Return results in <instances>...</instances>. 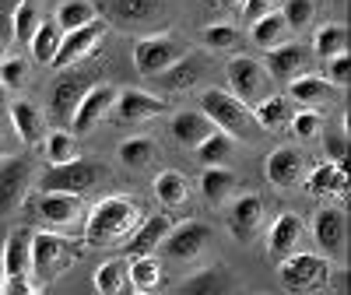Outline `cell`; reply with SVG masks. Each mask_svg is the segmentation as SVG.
I'll return each mask as SVG.
<instances>
[{"instance_id": "obj_1", "label": "cell", "mask_w": 351, "mask_h": 295, "mask_svg": "<svg viewBox=\"0 0 351 295\" xmlns=\"http://www.w3.org/2000/svg\"><path fill=\"white\" fill-rule=\"evenodd\" d=\"M137 225H141V211L127 193L102 197L95 208L88 211L84 243L88 246H112V243H120L127 232H134Z\"/></svg>"}, {"instance_id": "obj_2", "label": "cell", "mask_w": 351, "mask_h": 295, "mask_svg": "<svg viewBox=\"0 0 351 295\" xmlns=\"http://www.w3.org/2000/svg\"><path fill=\"white\" fill-rule=\"evenodd\" d=\"M106 176L99 158H74L64 165H46V172L39 176V190L43 193H67V197H81L88 193L99 180Z\"/></svg>"}, {"instance_id": "obj_3", "label": "cell", "mask_w": 351, "mask_h": 295, "mask_svg": "<svg viewBox=\"0 0 351 295\" xmlns=\"http://www.w3.org/2000/svg\"><path fill=\"white\" fill-rule=\"evenodd\" d=\"M77 243L60 232H32V253H28V274L39 281H53L74 260Z\"/></svg>"}, {"instance_id": "obj_4", "label": "cell", "mask_w": 351, "mask_h": 295, "mask_svg": "<svg viewBox=\"0 0 351 295\" xmlns=\"http://www.w3.org/2000/svg\"><path fill=\"white\" fill-rule=\"evenodd\" d=\"M200 116L208 120L211 127H218L221 134H236V137H243L246 134V127H250V109H246V102H239L236 95L228 92V88H204L200 92Z\"/></svg>"}, {"instance_id": "obj_5", "label": "cell", "mask_w": 351, "mask_h": 295, "mask_svg": "<svg viewBox=\"0 0 351 295\" xmlns=\"http://www.w3.org/2000/svg\"><path fill=\"white\" fill-rule=\"evenodd\" d=\"M190 49L180 36H144L134 43V67L144 78H158L165 74L176 60H183Z\"/></svg>"}, {"instance_id": "obj_6", "label": "cell", "mask_w": 351, "mask_h": 295, "mask_svg": "<svg viewBox=\"0 0 351 295\" xmlns=\"http://www.w3.org/2000/svg\"><path fill=\"white\" fill-rule=\"evenodd\" d=\"M330 260L319 257V253H291L281 260L278 278L288 292H316V288H327L330 281Z\"/></svg>"}, {"instance_id": "obj_7", "label": "cell", "mask_w": 351, "mask_h": 295, "mask_svg": "<svg viewBox=\"0 0 351 295\" xmlns=\"http://www.w3.org/2000/svg\"><path fill=\"white\" fill-rule=\"evenodd\" d=\"M106 32H109V21H106V18H95V21H88V25L74 28V32H64L60 49H56V56H53V64H49V67H56V71H71L74 64L88 60L92 53H99Z\"/></svg>"}, {"instance_id": "obj_8", "label": "cell", "mask_w": 351, "mask_h": 295, "mask_svg": "<svg viewBox=\"0 0 351 295\" xmlns=\"http://www.w3.org/2000/svg\"><path fill=\"white\" fill-rule=\"evenodd\" d=\"M32 183V158L28 155H8L0 158V215L14 211Z\"/></svg>"}, {"instance_id": "obj_9", "label": "cell", "mask_w": 351, "mask_h": 295, "mask_svg": "<svg viewBox=\"0 0 351 295\" xmlns=\"http://www.w3.org/2000/svg\"><path fill=\"white\" fill-rule=\"evenodd\" d=\"M208 246H211V228L204 225V222H197V218H190L183 225H172V232L165 235V243H162L165 257L169 260H180V263L197 260Z\"/></svg>"}, {"instance_id": "obj_10", "label": "cell", "mask_w": 351, "mask_h": 295, "mask_svg": "<svg viewBox=\"0 0 351 295\" xmlns=\"http://www.w3.org/2000/svg\"><path fill=\"white\" fill-rule=\"evenodd\" d=\"M313 64V53L302 43H281L274 49H263V71L274 81H295L306 74V67Z\"/></svg>"}, {"instance_id": "obj_11", "label": "cell", "mask_w": 351, "mask_h": 295, "mask_svg": "<svg viewBox=\"0 0 351 295\" xmlns=\"http://www.w3.org/2000/svg\"><path fill=\"white\" fill-rule=\"evenodd\" d=\"M112 102H116V88L112 84H92L84 92V99L77 102L74 116H71V134L74 137L92 134V127H99L106 116L112 113Z\"/></svg>"}, {"instance_id": "obj_12", "label": "cell", "mask_w": 351, "mask_h": 295, "mask_svg": "<svg viewBox=\"0 0 351 295\" xmlns=\"http://www.w3.org/2000/svg\"><path fill=\"white\" fill-rule=\"evenodd\" d=\"M92 84H99L92 71H64L60 78H56L53 92H49V113L71 123V116H74L77 102L84 99V92H88Z\"/></svg>"}, {"instance_id": "obj_13", "label": "cell", "mask_w": 351, "mask_h": 295, "mask_svg": "<svg viewBox=\"0 0 351 295\" xmlns=\"http://www.w3.org/2000/svg\"><path fill=\"white\" fill-rule=\"evenodd\" d=\"M313 243L319 246V257H337L348 246V218L341 208H319L313 215Z\"/></svg>"}, {"instance_id": "obj_14", "label": "cell", "mask_w": 351, "mask_h": 295, "mask_svg": "<svg viewBox=\"0 0 351 295\" xmlns=\"http://www.w3.org/2000/svg\"><path fill=\"white\" fill-rule=\"evenodd\" d=\"M165 109H169L165 99L148 95V92H141V88H123V92H116V102H112L116 123H144V120L162 116Z\"/></svg>"}, {"instance_id": "obj_15", "label": "cell", "mask_w": 351, "mask_h": 295, "mask_svg": "<svg viewBox=\"0 0 351 295\" xmlns=\"http://www.w3.org/2000/svg\"><path fill=\"white\" fill-rule=\"evenodd\" d=\"M302 232H306L302 215H295V211H281V215L271 222V232H267V253H271L278 263H281L285 257H291V253H299Z\"/></svg>"}, {"instance_id": "obj_16", "label": "cell", "mask_w": 351, "mask_h": 295, "mask_svg": "<svg viewBox=\"0 0 351 295\" xmlns=\"http://www.w3.org/2000/svg\"><path fill=\"white\" fill-rule=\"evenodd\" d=\"M263 84H267V71H263V64L253 60V56H236V60L228 64V92L239 102L256 99L263 92Z\"/></svg>"}, {"instance_id": "obj_17", "label": "cell", "mask_w": 351, "mask_h": 295, "mask_svg": "<svg viewBox=\"0 0 351 295\" xmlns=\"http://www.w3.org/2000/svg\"><path fill=\"white\" fill-rule=\"evenodd\" d=\"M263 211H267V204H263L256 193H246L232 204V215H228V228L236 235L239 243H253L260 228H263Z\"/></svg>"}, {"instance_id": "obj_18", "label": "cell", "mask_w": 351, "mask_h": 295, "mask_svg": "<svg viewBox=\"0 0 351 295\" xmlns=\"http://www.w3.org/2000/svg\"><path fill=\"white\" fill-rule=\"evenodd\" d=\"M169 232H172V218H169V215L144 218V222L134 228V235L127 239V260H134V257H152L155 250H162V243H165Z\"/></svg>"}, {"instance_id": "obj_19", "label": "cell", "mask_w": 351, "mask_h": 295, "mask_svg": "<svg viewBox=\"0 0 351 295\" xmlns=\"http://www.w3.org/2000/svg\"><path fill=\"white\" fill-rule=\"evenodd\" d=\"M267 180L278 190H291L302 180V152L299 148H274L267 155Z\"/></svg>"}, {"instance_id": "obj_20", "label": "cell", "mask_w": 351, "mask_h": 295, "mask_svg": "<svg viewBox=\"0 0 351 295\" xmlns=\"http://www.w3.org/2000/svg\"><path fill=\"white\" fill-rule=\"evenodd\" d=\"M8 120H11V130L25 141V144H39L46 137V116L36 102L28 99H18L8 106Z\"/></svg>"}, {"instance_id": "obj_21", "label": "cell", "mask_w": 351, "mask_h": 295, "mask_svg": "<svg viewBox=\"0 0 351 295\" xmlns=\"http://www.w3.org/2000/svg\"><path fill=\"white\" fill-rule=\"evenodd\" d=\"M204 74H208V60L186 53L183 60H176L165 74H158V84L165 88V92H190V88H197L204 81Z\"/></svg>"}, {"instance_id": "obj_22", "label": "cell", "mask_w": 351, "mask_h": 295, "mask_svg": "<svg viewBox=\"0 0 351 295\" xmlns=\"http://www.w3.org/2000/svg\"><path fill=\"white\" fill-rule=\"evenodd\" d=\"M36 211H39V218L46 222V225H53V228H67V225H74L77 218H81V197H67V193H43L39 200H36Z\"/></svg>"}, {"instance_id": "obj_23", "label": "cell", "mask_w": 351, "mask_h": 295, "mask_svg": "<svg viewBox=\"0 0 351 295\" xmlns=\"http://www.w3.org/2000/svg\"><path fill=\"white\" fill-rule=\"evenodd\" d=\"M176 295H232V274L215 263V268H204V271L190 274L176 288Z\"/></svg>"}, {"instance_id": "obj_24", "label": "cell", "mask_w": 351, "mask_h": 295, "mask_svg": "<svg viewBox=\"0 0 351 295\" xmlns=\"http://www.w3.org/2000/svg\"><path fill=\"white\" fill-rule=\"evenodd\" d=\"M306 190L316 197H348V169H341L334 162H319L309 172Z\"/></svg>"}, {"instance_id": "obj_25", "label": "cell", "mask_w": 351, "mask_h": 295, "mask_svg": "<svg viewBox=\"0 0 351 295\" xmlns=\"http://www.w3.org/2000/svg\"><path fill=\"white\" fill-rule=\"evenodd\" d=\"M169 134L180 141L183 148H193V152H197V148L204 144V137L211 134V123L204 120L197 109H183V113H176L169 120Z\"/></svg>"}, {"instance_id": "obj_26", "label": "cell", "mask_w": 351, "mask_h": 295, "mask_svg": "<svg viewBox=\"0 0 351 295\" xmlns=\"http://www.w3.org/2000/svg\"><path fill=\"white\" fill-rule=\"evenodd\" d=\"M28 253H32V228H14L4 239V278L8 274H28Z\"/></svg>"}, {"instance_id": "obj_27", "label": "cell", "mask_w": 351, "mask_h": 295, "mask_svg": "<svg viewBox=\"0 0 351 295\" xmlns=\"http://www.w3.org/2000/svg\"><path fill=\"white\" fill-rule=\"evenodd\" d=\"M95 18H99L95 0H60V4H56V14H53V25L60 28V32H74V28L95 21Z\"/></svg>"}, {"instance_id": "obj_28", "label": "cell", "mask_w": 351, "mask_h": 295, "mask_svg": "<svg viewBox=\"0 0 351 295\" xmlns=\"http://www.w3.org/2000/svg\"><path fill=\"white\" fill-rule=\"evenodd\" d=\"M127 278H130V288L134 292H148L155 295V288L162 285V260L152 253V257H134L127 260Z\"/></svg>"}, {"instance_id": "obj_29", "label": "cell", "mask_w": 351, "mask_h": 295, "mask_svg": "<svg viewBox=\"0 0 351 295\" xmlns=\"http://www.w3.org/2000/svg\"><path fill=\"white\" fill-rule=\"evenodd\" d=\"M155 197L162 208H180V204H186L190 197V183H186V176L183 172H176V169H165L155 176V183H152Z\"/></svg>"}, {"instance_id": "obj_30", "label": "cell", "mask_w": 351, "mask_h": 295, "mask_svg": "<svg viewBox=\"0 0 351 295\" xmlns=\"http://www.w3.org/2000/svg\"><path fill=\"white\" fill-rule=\"evenodd\" d=\"M95 288H99V295H130L134 288H130V278H127V260L112 257V260L99 263Z\"/></svg>"}, {"instance_id": "obj_31", "label": "cell", "mask_w": 351, "mask_h": 295, "mask_svg": "<svg viewBox=\"0 0 351 295\" xmlns=\"http://www.w3.org/2000/svg\"><path fill=\"white\" fill-rule=\"evenodd\" d=\"M236 172H228L225 165H211V169H204L200 176V193L208 204H225L232 197V190H236Z\"/></svg>"}, {"instance_id": "obj_32", "label": "cell", "mask_w": 351, "mask_h": 295, "mask_svg": "<svg viewBox=\"0 0 351 295\" xmlns=\"http://www.w3.org/2000/svg\"><path fill=\"white\" fill-rule=\"evenodd\" d=\"M288 95L313 109V106H319V102H327V99L334 95V88L319 78V74H302V78H295V81H288Z\"/></svg>"}, {"instance_id": "obj_33", "label": "cell", "mask_w": 351, "mask_h": 295, "mask_svg": "<svg viewBox=\"0 0 351 295\" xmlns=\"http://www.w3.org/2000/svg\"><path fill=\"white\" fill-rule=\"evenodd\" d=\"M285 36H288V25H285L281 11H271V14H263V18H256V21L250 25V39H253L260 49H274V46H281Z\"/></svg>"}, {"instance_id": "obj_34", "label": "cell", "mask_w": 351, "mask_h": 295, "mask_svg": "<svg viewBox=\"0 0 351 295\" xmlns=\"http://www.w3.org/2000/svg\"><path fill=\"white\" fill-rule=\"evenodd\" d=\"M250 120H253L256 127H263V130H281V127H288V120H291V113H288V99H285V95L260 99V106L253 109Z\"/></svg>"}, {"instance_id": "obj_35", "label": "cell", "mask_w": 351, "mask_h": 295, "mask_svg": "<svg viewBox=\"0 0 351 295\" xmlns=\"http://www.w3.org/2000/svg\"><path fill=\"white\" fill-rule=\"evenodd\" d=\"M309 53L319 56V60H330V56H337V53H348V25H341V21L324 25L316 32V43H313Z\"/></svg>"}, {"instance_id": "obj_36", "label": "cell", "mask_w": 351, "mask_h": 295, "mask_svg": "<svg viewBox=\"0 0 351 295\" xmlns=\"http://www.w3.org/2000/svg\"><path fill=\"white\" fill-rule=\"evenodd\" d=\"M8 21H11V39L21 43V46H28V39L36 36V28H39V21H43L36 0H21V4L8 14Z\"/></svg>"}, {"instance_id": "obj_37", "label": "cell", "mask_w": 351, "mask_h": 295, "mask_svg": "<svg viewBox=\"0 0 351 295\" xmlns=\"http://www.w3.org/2000/svg\"><path fill=\"white\" fill-rule=\"evenodd\" d=\"M112 18H120L127 25H137V21H152L158 11H162V0H106Z\"/></svg>"}, {"instance_id": "obj_38", "label": "cell", "mask_w": 351, "mask_h": 295, "mask_svg": "<svg viewBox=\"0 0 351 295\" xmlns=\"http://www.w3.org/2000/svg\"><path fill=\"white\" fill-rule=\"evenodd\" d=\"M60 39H64V32H60V28H56L53 21H39L36 36L28 39V49H32L36 64H53L56 49H60Z\"/></svg>"}, {"instance_id": "obj_39", "label": "cell", "mask_w": 351, "mask_h": 295, "mask_svg": "<svg viewBox=\"0 0 351 295\" xmlns=\"http://www.w3.org/2000/svg\"><path fill=\"white\" fill-rule=\"evenodd\" d=\"M43 141H46V162H49V165H64V162L81 158V155H77V137H74L71 130H53V134H46Z\"/></svg>"}, {"instance_id": "obj_40", "label": "cell", "mask_w": 351, "mask_h": 295, "mask_svg": "<svg viewBox=\"0 0 351 295\" xmlns=\"http://www.w3.org/2000/svg\"><path fill=\"white\" fill-rule=\"evenodd\" d=\"M197 158H200V165H225L228 158H232V137L228 134H221V130H211L208 137H204V144L197 148Z\"/></svg>"}, {"instance_id": "obj_41", "label": "cell", "mask_w": 351, "mask_h": 295, "mask_svg": "<svg viewBox=\"0 0 351 295\" xmlns=\"http://www.w3.org/2000/svg\"><path fill=\"white\" fill-rule=\"evenodd\" d=\"M152 158H155V141H152V137L137 134V137H127V141L120 144V162H123L127 169H144Z\"/></svg>"}, {"instance_id": "obj_42", "label": "cell", "mask_w": 351, "mask_h": 295, "mask_svg": "<svg viewBox=\"0 0 351 295\" xmlns=\"http://www.w3.org/2000/svg\"><path fill=\"white\" fill-rule=\"evenodd\" d=\"M239 43H243L239 25H208L204 28V46H208L211 53H228V49H236Z\"/></svg>"}, {"instance_id": "obj_43", "label": "cell", "mask_w": 351, "mask_h": 295, "mask_svg": "<svg viewBox=\"0 0 351 295\" xmlns=\"http://www.w3.org/2000/svg\"><path fill=\"white\" fill-rule=\"evenodd\" d=\"M281 18L288 28H306L316 18V0H285Z\"/></svg>"}, {"instance_id": "obj_44", "label": "cell", "mask_w": 351, "mask_h": 295, "mask_svg": "<svg viewBox=\"0 0 351 295\" xmlns=\"http://www.w3.org/2000/svg\"><path fill=\"white\" fill-rule=\"evenodd\" d=\"M291 130H295V137H316L319 130H324V116H319L316 109H302V113H295V116H291Z\"/></svg>"}, {"instance_id": "obj_45", "label": "cell", "mask_w": 351, "mask_h": 295, "mask_svg": "<svg viewBox=\"0 0 351 295\" xmlns=\"http://www.w3.org/2000/svg\"><path fill=\"white\" fill-rule=\"evenodd\" d=\"M348 78H351V53H337V56H330L324 81H327L330 88H348Z\"/></svg>"}, {"instance_id": "obj_46", "label": "cell", "mask_w": 351, "mask_h": 295, "mask_svg": "<svg viewBox=\"0 0 351 295\" xmlns=\"http://www.w3.org/2000/svg\"><path fill=\"white\" fill-rule=\"evenodd\" d=\"M324 152H327V162H334V165L348 169V137H344L341 130L324 134Z\"/></svg>"}, {"instance_id": "obj_47", "label": "cell", "mask_w": 351, "mask_h": 295, "mask_svg": "<svg viewBox=\"0 0 351 295\" xmlns=\"http://www.w3.org/2000/svg\"><path fill=\"white\" fill-rule=\"evenodd\" d=\"M25 71H28V64L21 60V56L0 60V88H18L25 81Z\"/></svg>"}, {"instance_id": "obj_48", "label": "cell", "mask_w": 351, "mask_h": 295, "mask_svg": "<svg viewBox=\"0 0 351 295\" xmlns=\"http://www.w3.org/2000/svg\"><path fill=\"white\" fill-rule=\"evenodd\" d=\"M4 295H39V288L28 274H8L4 278Z\"/></svg>"}, {"instance_id": "obj_49", "label": "cell", "mask_w": 351, "mask_h": 295, "mask_svg": "<svg viewBox=\"0 0 351 295\" xmlns=\"http://www.w3.org/2000/svg\"><path fill=\"white\" fill-rule=\"evenodd\" d=\"M274 4H278V0H243V21H246V25H253L256 18L271 14V11H274Z\"/></svg>"}, {"instance_id": "obj_50", "label": "cell", "mask_w": 351, "mask_h": 295, "mask_svg": "<svg viewBox=\"0 0 351 295\" xmlns=\"http://www.w3.org/2000/svg\"><path fill=\"white\" fill-rule=\"evenodd\" d=\"M8 127H11V120H8V109L0 106V148H4V141H8Z\"/></svg>"}, {"instance_id": "obj_51", "label": "cell", "mask_w": 351, "mask_h": 295, "mask_svg": "<svg viewBox=\"0 0 351 295\" xmlns=\"http://www.w3.org/2000/svg\"><path fill=\"white\" fill-rule=\"evenodd\" d=\"M18 4H21V0H0V14L8 18V14H11V11H14Z\"/></svg>"}, {"instance_id": "obj_52", "label": "cell", "mask_w": 351, "mask_h": 295, "mask_svg": "<svg viewBox=\"0 0 351 295\" xmlns=\"http://www.w3.org/2000/svg\"><path fill=\"white\" fill-rule=\"evenodd\" d=\"M0 253H4V239H0ZM0 295H4V260H0Z\"/></svg>"}, {"instance_id": "obj_53", "label": "cell", "mask_w": 351, "mask_h": 295, "mask_svg": "<svg viewBox=\"0 0 351 295\" xmlns=\"http://www.w3.org/2000/svg\"><path fill=\"white\" fill-rule=\"evenodd\" d=\"M221 8H243V0H218Z\"/></svg>"}, {"instance_id": "obj_54", "label": "cell", "mask_w": 351, "mask_h": 295, "mask_svg": "<svg viewBox=\"0 0 351 295\" xmlns=\"http://www.w3.org/2000/svg\"><path fill=\"white\" fill-rule=\"evenodd\" d=\"M130 295H148V292H130Z\"/></svg>"}, {"instance_id": "obj_55", "label": "cell", "mask_w": 351, "mask_h": 295, "mask_svg": "<svg viewBox=\"0 0 351 295\" xmlns=\"http://www.w3.org/2000/svg\"><path fill=\"white\" fill-rule=\"evenodd\" d=\"M334 4H344V0H334Z\"/></svg>"}]
</instances>
